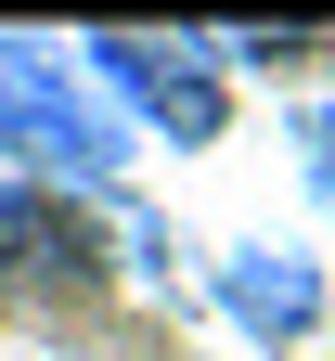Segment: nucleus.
Segmentation results:
<instances>
[{"label": "nucleus", "instance_id": "nucleus-1", "mask_svg": "<svg viewBox=\"0 0 335 361\" xmlns=\"http://www.w3.org/2000/svg\"><path fill=\"white\" fill-rule=\"evenodd\" d=\"M0 155L26 194H116L129 180V129L104 116V90L78 78V52L0 26Z\"/></svg>", "mask_w": 335, "mask_h": 361}, {"label": "nucleus", "instance_id": "nucleus-2", "mask_svg": "<svg viewBox=\"0 0 335 361\" xmlns=\"http://www.w3.org/2000/svg\"><path fill=\"white\" fill-rule=\"evenodd\" d=\"M78 78L104 90V116L129 129H168V142H219V52L207 39H142V26H90L78 39Z\"/></svg>", "mask_w": 335, "mask_h": 361}, {"label": "nucleus", "instance_id": "nucleus-3", "mask_svg": "<svg viewBox=\"0 0 335 361\" xmlns=\"http://www.w3.org/2000/svg\"><path fill=\"white\" fill-rule=\"evenodd\" d=\"M219 310H232L258 348H297V336L322 323V271H310L297 245H219Z\"/></svg>", "mask_w": 335, "mask_h": 361}, {"label": "nucleus", "instance_id": "nucleus-4", "mask_svg": "<svg viewBox=\"0 0 335 361\" xmlns=\"http://www.w3.org/2000/svg\"><path fill=\"white\" fill-rule=\"evenodd\" d=\"M65 271H78V219H65V194L0 180V284H65Z\"/></svg>", "mask_w": 335, "mask_h": 361}, {"label": "nucleus", "instance_id": "nucleus-5", "mask_svg": "<svg viewBox=\"0 0 335 361\" xmlns=\"http://www.w3.org/2000/svg\"><path fill=\"white\" fill-rule=\"evenodd\" d=\"M297 180H310V207L335 219V104H297Z\"/></svg>", "mask_w": 335, "mask_h": 361}]
</instances>
